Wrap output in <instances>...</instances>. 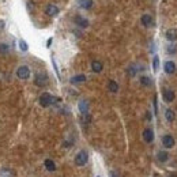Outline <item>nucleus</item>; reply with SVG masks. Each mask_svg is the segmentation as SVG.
Segmentation results:
<instances>
[{"mask_svg":"<svg viewBox=\"0 0 177 177\" xmlns=\"http://www.w3.org/2000/svg\"><path fill=\"white\" fill-rule=\"evenodd\" d=\"M110 175H112V177H119L117 175H116V172H112V173H110Z\"/></svg>","mask_w":177,"mask_h":177,"instance_id":"obj_30","label":"nucleus"},{"mask_svg":"<svg viewBox=\"0 0 177 177\" xmlns=\"http://www.w3.org/2000/svg\"><path fill=\"white\" fill-rule=\"evenodd\" d=\"M163 69H165V72L167 75H172L176 72V63L172 61V60H167L165 61V64H163Z\"/></svg>","mask_w":177,"mask_h":177,"instance_id":"obj_7","label":"nucleus"},{"mask_svg":"<svg viewBox=\"0 0 177 177\" xmlns=\"http://www.w3.org/2000/svg\"><path fill=\"white\" fill-rule=\"evenodd\" d=\"M48 82H49V78H48V75H46L45 72H38V74L36 75V78H34V83H36L38 87L46 86Z\"/></svg>","mask_w":177,"mask_h":177,"instance_id":"obj_3","label":"nucleus"},{"mask_svg":"<svg viewBox=\"0 0 177 177\" xmlns=\"http://www.w3.org/2000/svg\"><path fill=\"white\" fill-rule=\"evenodd\" d=\"M97 177H100V176H97Z\"/></svg>","mask_w":177,"mask_h":177,"instance_id":"obj_32","label":"nucleus"},{"mask_svg":"<svg viewBox=\"0 0 177 177\" xmlns=\"http://www.w3.org/2000/svg\"><path fill=\"white\" fill-rule=\"evenodd\" d=\"M158 68H159V57H158V56H154V59H153V71L157 72Z\"/></svg>","mask_w":177,"mask_h":177,"instance_id":"obj_22","label":"nucleus"},{"mask_svg":"<svg viewBox=\"0 0 177 177\" xmlns=\"http://www.w3.org/2000/svg\"><path fill=\"white\" fill-rule=\"evenodd\" d=\"M157 159L159 161V162H167V159H169V153H167V151H163V150L158 151Z\"/></svg>","mask_w":177,"mask_h":177,"instance_id":"obj_17","label":"nucleus"},{"mask_svg":"<svg viewBox=\"0 0 177 177\" xmlns=\"http://www.w3.org/2000/svg\"><path fill=\"white\" fill-rule=\"evenodd\" d=\"M140 22H142V25H143L144 27H150L151 25L154 23V21H153V17H151V15H148V14H144V15H142V18H140Z\"/></svg>","mask_w":177,"mask_h":177,"instance_id":"obj_13","label":"nucleus"},{"mask_svg":"<svg viewBox=\"0 0 177 177\" xmlns=\"http://www.w3.org/2000/svg\"><path fill=\"white\" fill-rule=\"evenodd\" d=\"M139 81H140V83L143 85V86H151V83H153V82H151V78L150 77H146V75L140 77Z\"/></svg>","mask_w":177,"mask_h":177,"instance_id":"obj_21","label":"nucleus"},{"mask_svg":"<svg viewBox=\"0 0 177 177\" xmlns=\"http://www.w3.org/2000/svg\"><path fill=\"white\" fill-rule=\"evenodd\" d=\"M78 4L81 8H83V10H90L91 7H93L94 2L93 0H78Z\"/></svg>","mask_w":177,"mask_h":177,"instance_id":"obj_15","label":"nucleus"},{"mask_svg":"<svg viewBox=\"0 0 177 177\" xmlns=\"http://www.w3.org/2000/svg\"><path fill=\"white\" fill-rule=\"evenodd\" d=\"M45 12H46V15H49V17H56V15L60 12V10L56 4H48L45 8Z\"/></svg>","mask_w":177,"mask_h":177,"instance_id":"obj_8","label":"nucleus"},{"mask_svg":"<svg viewBox=\"0 0 177 177\" xmlns=\"http://www.w3.org/2000/svg\"><path fill=\"white\" fill-rule=\"evenodd\" d=\"M162 97H163V101L167 104H170V102H173L176 98V94H175V91L173 90H170V88H165V90L162 91Z\"/></svg>","mask_w":177,"mask_h":177,"instance_id":"obj_5","label":"nucleus"},{"mask_svg":"<svg viewBox=\"0 0 177 177\" xmlns=\"http://www.w3.org/2000/svg\"><path fill=\"white\" fill-rule=\"evenodd\" d=\"M108 88L110 93H117L119 91V85L116 81H109L108 82Z\"/></svg>","mask_w":177,"mask_h":177,"instance_id":"obj_19","label":"nucleus"},{"mask_svg":"<svg viewBox=\"0 0 177 177\" xmlns=\"http://www.w3.org/2000/svg\"><path fill=\"white\" fill-rule=\"evenodd\" d=\"M44 165H45V167H46V170H48V172H55V170H56V163L53 162L52 159H45Z\"/></svg>","mask_w":177,"mask_h":177,"instance_id":"obj_18","label":"nucleus"},{"mask_svg":"<svg viewBox=\"0 0 177 177\" xmlns=\"http://www.w3.org/2000/svg\"><path fill=\"white\" fill-rule=\"evenodd\" d=\"M136 72H138L136 65H129L128 69H127V74L129 75V77H135V75H136Z\"/></svg>","mask_w":177,"mask_h":177,"instance_id":"obj_23","label":"nucleus"},{"mask_svg":"<svg viewBox=\"0 0 177 177\" xmlns=\"http://www.w3.org/2000/svg\"><path fill=\"white\" fill-rule=\"evenodd\" d=\"M52 64H53V68H55V71H56V75H57V78H59V79H61V78H60L59 68H57V65H56V61H55V59H53V57H52Z\"/></svg>","mask_w":177,"mask_h":177,"instance_id":"obj_26","label":"nucleus"},{"mask_svg":"<svg viewBox=\"0 0 177 177\" xmlns=\"http://www.w3.org/2000/svg\"><path fill=\"white\" fill-rule=\"evenodd\" d=\"M8 49L7 44H0V53H8Z\"/></svg>","mask_w":177,"mask_h":177,"instance_id":"obj_25","label":"nucleus"},{"mask_svg":"<svg viewBox=\"0 0 177 177\" xmlns=\"http://www.w3.org/2000/svg\"><path fill=\"white\" fill-rule=\"evenodd\" d=\"M57 98L56 97H53L52 94H49V93H42L40 96V100H38V102H40V105L42 106V108H48V106L50 105H53L55 102H57Z\"/></svg>","mask_w":177,"mask_h":177,"instance_id":"obj_1","label":"nucleus"},{"mask_svg":"<svg viewBox=\"0 0 177 177\" xmlns=\"http://www.w3.org/2000/svg\"><path fill=\"white\" fill-rule=\"evenodd\" d=\"M165 119H166L169 123L175 121V119H176V113L173 112L172 109H166V110H165Z\"/></svg>","mask_w":177,"mask_h":177,"instance_id":"obj_20","label":"nucleus"},{"mask_svg":"<svg viewBox=\"0 0 177 177\" xmlns=\"http://www.w3.org/2000/svg\"><path fill=\"white\" fill-rule=\"evenodd\" d=\"M167 53H176V46H167Z\"/></svg>","mask_w":177,"mask_h":177,"instance_id":"obj_28","label":"nucleus"},{"mask_svg":"<svg viewBox=\"0 0 177 177\" xmlns=\"http://www.w3.org/2000/svg\"><path fill=\"white\" fill-rule=\"evenodd\" d=\"M88 162V153L85 150H81L75 155V165L77 166H85Z\"/></svg>","mask_w":177,"mask_h":177,"instance_id":"obj_2","label":"nucleus"},{"mask_svg":"<svg viewBox=\"0 0 177 177\" xmlns=\"http://www.w3.org/2000/svg\"><path fill=\"white\" fill-rule=\"evenodd\" d=\"M175 143H176L175 138H173L170 134H166V135L162 136V144H163L165 148H172L173 146H175Z\"/></svg>","mask_w":177,"mask_h":177,"instance_id":"obj_6","label":"nucleus"},{"mask_svg":"<svg viewBox=\"0 0 177 177\" xmlns=\"http://www.w3.org/2000/svg\"><path fill=\"white\" fill-rule=\"evenodd\" d=\"M170 177H177V175H176V173H173V175H170Z\"/></svg>","mask_w":177,"mask_h":177,"instance_id":"obj_31","label":"nucleus"},{"mask_svg":"<svg viewBox=\"0 0 177 177\" xmlns=\"http://www.w3.org/2000/svg\"><path fill=\"white\" fill-rule=\"evenodd\" d=\"M50 44H52V38H49L48 41H46V46H48V48L50 46Z\"/></svg>","mask_w":177,"mask_h":177,"instance_id":"obj_29","label":"nucleus"},{"mask_svg":"<svg viewBox=\"0 0 177 177\" xmlns=\"http://www.w3.org/2000/svg\"><path fill=\"white\" fill-rule=\"evenodd\" d=\"M91 69H93V72H96V74H100V72L104 69L102 63L98 61V60H94V61H91Z\"/></svg>","mask_w":177,"mask_h":177,"instance_id":"obj_16","label":"nucleus"},{"mask_svg":"<svg viewBox=\"0 0 177 177\" xmlns=\"http://www.w3.org/2000/svg\"><path fill=\"white\" fill-rule=\"evenodd\" d=\"M143 139L144 142H147V143H153L154 142V131L151 128H146L143 131Z\"/></svg>","mask_w":177,"mask_h":177,"instance_id":"obj_9","label":"nucleus"},{"mask_svg":"<svg viewBox=\"0 0 177 177\" xmlns=\"http://www.w3.org/2000/svg\"><path fill=\"white\" fill-rule=\"evenodd\" d=\"M69 82H71L72 85H81V83H85V82H86V75H83V74L75 75V77H72L71 79H69Z\"/></svg>","mask_w":177,"mask_h":177,"instance_id":"obj_14","label":"nucleus"},{"mask_svg":"<svg viewBox=\"0 0 177 177\" xmlns=\"http://www.w3.org/2000/svg\"><path fill=\"white\" fill-rule=\"evenodd\" d=\"M154 112H155V115H158V104H157V96L154 97Z\"/></svg>","mask_w":177,"mask_h":177,"instance_id":"obj_27","label":"nucleus"},{"mask_svg":"<svg viewBox=\"0 0 177 177\" xmlns=\"http://www.w3.org/2000/svg\"><path fill=\"white\" fill-rule=\"evenodd\" d=\"M17 77L22 79V81H26V79L30 78V68L27 67V65H21V67H18L17 69Z\"/></svg>","mask_w":177,"mask_h":177,"instance_id":"obj_4","label":"nucleus"},{"mask_svg":"<svg viewBox=\"0 0 177 177\" xmlns=\"http://www.w3.org/2000/svg\"><path fill=\"white\" fill-rule=\"evenodd\" d=\"M75 23H77V26L82 27V29L88 27V21L86 19V18L81 17V15H77V17H75Z\"/></svg>","mask_w":177,"mask_h":177,"instance_id":"obj_10","label":"nucleus"},{"mask_svg":"<svg viewBox=\"0 0 177 177\" xmlns=\"http://www.w3.org/2000/svg\"><path fill=\"white\" fill-rule=\"evenodd\" d=\"M19 49L22 52H27V49H29V45L25 40H19Z\"/></svg>","mask_w":177,"mask_h":177,"instance_id":"obj_24","label":"nucleus"},{"mask_svg":"<svg viewBox=\"0 0 177 177\" xmlns=\"http://www.w3.org/2000/svg\"><path fill=\"white\" fill-rule=\"evenodd\" d=\"M78 108H79V112L82 115H87L88 113V101L87 100H81L78 104Z\"/></svg>","mask_w":177,"mask_h":177,"instance_id":"obj_11","label":"nucleus"},{"mask_svg":"<svg viewBox=\"0 0 177 177\" xmlns=\"http://www.w3.org/2000/svg\"><path fill=\"white\" fill-rule=\"evenodd\" d=\"M165 37H166L167 41H170V42H175V41H177V29H169V30H166Z\"/></svg>","mask_w":177,"mask_h":177,"instance_id":"obj_12","label":"nucleus"}]
</instances>
